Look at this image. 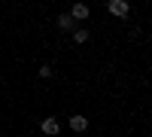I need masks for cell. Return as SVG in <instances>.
Listing matches in <instances>:
<instances>
[{"mask_svg": "<svg viewBox=\"0 0 152 137\" xmlns=\"http://www.w3.org/2000/svg\"><path fill=\"white\" fill-rule=\"evenodd\" d=\"M107 12H110L113 18L128 21L131 18V3H128V0H107Z\"/></svg>", "mask_w": 152, "mask_h": 137, "instance_id": "6da1fadb", "label": "cell"}, {"mask_svg": "<svg viewBox=\"0 0 152 137\" xmlns=\"http://www.w3.org/2000/svg\"><path fill=\"white\" fill-rule=\"evenodd\" d=\"M88 40H91V31H88V28H76L73 31V43L76 46H85Z\"/></svg>", "mask_w": 152, "mask_h": 137, "instance_id": "8992f818", "label": "cell"}, {"mask_svg": "<svg viewBox=\"0 0 152 137\" xmlns=\"http://www.w3.org/2000/svg\"><path fill=\"white\" fill-rule=\"evenodd\" d=\"M149 137H152V131H149Z\"/></svg>", "mask_w": 152, "mask_h": 137, "instance_id": "ba28073f", "label": "cell"}, {"mask_svg": "<svg viewBox=\"0 0 152 137\" xmlns=\"http://www.w3.org/2000/svg\"><path fill=\"white\" fill-rule=\"evenodd\" d=\"M70 18H73V21H88V18H91V6L73 3V6H70Z\"/></svg>", "mask_w": 152, "mask_h": 137, "instance_id": "277c9868", "label": "cell"}, {"mask_svg": "<svg viewBox=\"0 0 152 137\" xmlns=\"http://www.w3.org/2000/svg\"><path fill=\"white\" fill-rule=\"evenodd\" d=\"M37 73H40V79H52V76H55L52 64H40V70H37Z\"/></svg>", "mask_w": 152, "mask_h": 137, "instance_id": "52a82bcc", "label": "cell"}, {"mask_svg": "<svg viewBox=\"0 0 152 137\" xmlns=\"http://www.w3.org/2000/svg\"><path fill=\"white\" fill-rule=\"evenodd\" d=\"M40 131H43V137H58V134H61V122H58L55 116H46V119L40 122Z\"/></svg>", "mask_w": 152, "mask_h": 137, "instance_id": "3957f363", "label": "cell"}, {"mask_svg": "<svg viewBox=\"0 0 152 137\" xmlns=\"http://www.w3.org/2000/svg\"><path fill=\"white\" fill-rule=\"evenodd\" d=\"M88 122H91V119H88L85 113H73V116L67 119V128L76 131V134H85V131H88Z\"/></svg>", "mask_w": 152, "mask_h": 137, "instance_id": "7a4b0ae2", "label": "cell"}, {"mask_svg": "<svg viewBox=\"0 0 152 137\" xmlns=\"http://www.w3.org/2000/svg\"><path fill=\"white\" fill-rule=\"evenodd\" d=\"M55 24H58V31H67V34H73V31H76V21L70 18V12H61Z\"/></svg>", "mask_w": 152, "mask_h": 137, "instance_id": "5b68a950", "label": "cell"}]
</instances>
